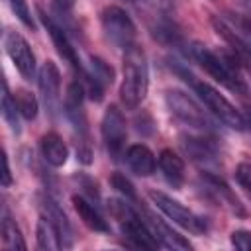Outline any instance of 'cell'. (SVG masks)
Masks as SVG:
<instances>
[{"mask_svg":"<svg viewBox=\"0 0 251 251\" xmlns=\"http://www.w3.org/2000/svg\"><path fill=\"white\" fill-rule=\"evenodd\" d=\"M102 139L108 155L118 161L126 153V141H127V126L122 110L118 106H108L102 116Z\"/></svg>","mask_w":251,"mask_h":251,"instance_id":"cell-9","label":"cell"},{"mask_svg":"<svg viewBox=\"0 0 251 251\" xmlns=\"http://www.w3.org/2000/svg\"><path fill=\"white\" fill-rule=\"evenodd\" d=\"M237 4L241 6V10H243V14L251 20V0H237Z\"/></svg>","mask_w":251,"mask_h":251,"instance_id":"cell-32","label":"cell"},{"mask_svg":"<svg viewBox=\"0 0 251 251\" xmlns=\"http://www.w3.org/2000/svg\"><path fill=\"white\" fill-rule=\"evenodd\" d=\"M165 104L173 118L186 126L190 131L198 133H216V126L212 118L204 112V108L186 92L182 90H167L165 94Z\"/></svg>","mask_w":251,"mask_h":251,"instance_id":"cell-6","label":"cell"},{"mask_svg":"<svg viewBox=\"0 0 251 251\" xmlns=\"http://www.w3.org/2000/svg\"><path fill=\"white\" fill-rule=\"evenodd\" d=\"M188 55L194 59L216 82L226 86L227 90L245 96L249 92L245 78L241 76V63L233 53H220L214 51L202 43H190L188 45Z\"/></svg>","mask_w":251,"mask_h":251,"instance_id":"cell-1","label":"cell"},{"mask_svg":"<svg viewBox=\"0 0 251 251\" xmlns=\"http://www.w3.org/2000/svg\"><path fill=\"white\" fill-rule=\"evenodd\" d=\"M2 161H4V180H2V184H4V188H8L12 184V173H10V163H8L6 153H2Z\"/></svg>","mask_w":251,"mask_h":251,"instance_id":"cell-30","label":"cell"},{"mask_svg":"<svg viewBox=\"0 0 251 251\" xmlns=\"http://www.w3.org/2000/svg\"><path fill=\"white\" fill-rule=\"evenodd\" d=\"M157 165L163 173V178L167 180L169 186H173L175 190H178L184 184L186 178V169H184V161L180 155H176L173 149H163L159 153Z\"/></svg>","mask_w":251,"mask_h":251,"instance_id":"cell-18","label":"cell"},{"mask_svg":"<svg viewBox=\"0 0 251 251\" xmlns=\"http://www.w3.org/2000/svg\"><path fill=\"white\" fill-rule=\"evenodd\" d=\"M73 206H75L78 218L82 220V224L88 229L98 231V233H108L110 231V226H108L106 218L102 216V212L98 210L96 202H92L90 198H84V196H73Z\"/></svg>","mask_w":251,"mask_h":251,"instance_id":"cell-19","label":"cell"},{"mask_svg":"<svg viewBox=\"0 0 251 251\" xmlns=\"http://www.w3.org/2000/svg\"><path fill=\"white\" fill-rule=\"evenodd\" d=\"M180 147L190 161L202 167L218 165V143L214 139V133H198V131L182 133Z\"/></svg>","mask_w":251,"mask_h":251,"instance_id":"cell-12","label":"cell"},{"mask_svg":"<svg viewBox=\"0 0 251 251\" xmlns=\"http://www.w3.org/2000/svg\"><path fill=\"white\" fill-rule=\"evenodd\" d=\"M231 245L239 251H251V231L237 229L231 233Z\"/></svg>","mask_w":251,"mask_h":251,"instance_id":"cell-28","label":"cell"},{"mask_svg":"<svg viewBox=\"0 0 251 251\" xmlns=\"http://www.w3.org/2000/svg\"><path fill=\"white\" fill-rule=\"evenodd\" d=\"M37 84L49 116L55 118L61 106V73L53 61H45L41 65L37 73Z\"/></svg>","mask_w":251,"mask_h":251,"instance_id":"cell-14","label":"cell"},{"mask_svg":"<svg viewBox=\"0 0 251 251\" xmlns=\"http://www.w3.org/2000/svg\"><path fill=\"white\" fill-rule=\"evenodd\" d=\"M14 100H16V106L22 114L24 120H35L37 118V110H39V102L35 98L33 92L25 90V88H16L14 92Z\"/></svg>","mask_w":251,"mask_h":251,"instance_id":"cell-24","label":"cell"},{"mask_svg":"<svg viewBox=\"0 0 251 251\" xmlns=\"http://www.w3.org/2000/svg\"><path fill=\"white\" fill-rule=\"evenodd\" d=\"M4 49H6V55L10 57V61L14 63V67L18 69V73L25 80H33L35 73H37V65H35V55H33L27 39L18 31L8 29L4 33Z\"/></svg>","mask_w":251,"mask_h":251,"instance_id":"cell-10","label":"cell"},{"mask_svg":"<svg viewBox=\"0 0 251 251\" xmlns=\"http://www.w3.org/2000/svg\"><path fill=\"white\" fill-rule=\"evenodd\" d=\"M139 214L145 220V224L149 226L151 233L155 235L159 247H167V249H190L192 245L188 243V239H184L178 231L173 229V226H169L161 216H157L155 212H151L145 206H139Z\"/></svg>","mask_w":251,"mask_h":251,"instance_id":"cell-15","label":"cell"},{"mask_svg":"<svg viewBox=\"0 0 251 251\" xmlns=\"http://www.w3.org/2000/svg\"><path fill=\"white\" fill-rule=\"evenodd\" d=\"M200 188L222 208H226L227 212L235 214V216H245V208L241 204V200L235 196V192L226 184V180L210 171L200 175Z\"/></svg>","mask_w":251,"mask_h":251,"instance_id":"cell-13","label":"cell"},{"mask_svg":"<svg viewBox=\"0 0 251 251\" xmlns=\"http://www.w3.org/2000/svg\"><path fill=\"white\" fill-rule=\"evenodd\" d=\"M216 33L231 47V53L239 63L251 69V20L245 14L226 12L212 18Z\"/></svg>","mask_w":251,"mask_h":251,"instance_id":"cell-5","label":"cell"},{"mask_svg":"<svg viewBox=\"0 0 251 251\" xmlns=\"http://www.w3.org/2000/svg\"><path fill=\"white\" fill-rule=\"evenodd\" d=\"M175 71L178 73V76L184 78L186 84H190V88L194 90V94L198 96V100L206 106V110H208L218 122H222L224 126H227L229 129H235V131H243V129L247 127V120L243 118V114H241L218 88H214V86H212L210 82H206V80L196 78L192 73H188V71L182 69V67H176Z\"/></svg>","mask_w":251,"mask_h":251,"instance_id":"cell-3","label":"cell"},{"mask_svg":"<svg viewBox=\"0 0 251 251\" xmlns=\"http://www.w3.org/2000/svg\"><path fill=\"white\" fill-rule=\"evenodd\" d=\"M84 96L86 90L82 82L76 78L67 86L65 92V116L69 118L75 137H76V157L82 165L92 163V145H90V135H88V120H86V110H84Z\"/></svg>","mask_w":251,"mask_h":251,"instance_id":"cell-4","label":"cell"},{"mask_svg":"<svg viewBox=\"0 0 251 251\" xmlns=\"http://www.w3.org/2000/svg\"><path fill=\"white\" fill-rule=\"evenodd\" d=\"M55 4H57V8L61 12H67V10H71L75 6V0H55Z\"/></svg>","mask_w":251,"mask_h":251,"instance_id":"cell-31","label":"cell"},{"mask_svg":"<svg viewBox=\"0 0 251 251\" xmlns=\"http://www.w3.org/2000/svg\"><path fill=\"white\" fill-rule=\"evenodd\" d=\"M249 126H251V120H249Z\"/></svg>","mask_w":251,"mask_h":251,"instance_id":"cell-33","label":"cell"},{"mask_svg":"<svg viewBox=\"0 0 251 251\" xmlns=\"http://www.w3.org/2000/svg\"><path fill=\"white\" fill-rule=\"evenodd\" d=\"M2 116L6 120V124L10 126V129L14 133H20L22 127H20V110L16 106V100H14V94H10L8 90V82L4 80V86H2Z\"/></svg>","mask_w":251,"mask_h":251,"instance_id":"cell-23","label":"cell"},{"mask_svg":"<svg viewBox=\"0 0 251 251\" xmlns=\"http://www.w3.org/2000/svg\"><path fill=\"white\" fill-rule=\"evenodd\" d=\"M8 4H10V8H12V12L16 14V18H18L25 27L35 29V20H33L31 10H29V6H27L25 0H8Z\"/></svg>","mask_w":251,"mask_h":251,"instance_id":"cell-26","label":"cell"},{"mask_svg":"<svg viewBox=\"0 0 251 251\" xmlns=\"http://www.w3.org/2000/svg\"><path fill=\"white\" fill-rule=\"evenodd\" d=\"M2 243H4V247L14 249V251H24L25 249V241L22 237V231L6 210L2 214Z\"/></svg>","mask_w":251,"mask_h":251,"instance_id":"cell-22","label":"cell"},{"mask_svg":"<svg viewBox=\"0 0 251 251\" xmlns=\"http://www.w3.org/2000/svg\"><path fill=\"white\" fill-rule=\"evenodd\" d=\"M39 18H41V22H43V25H45V29H47V33H49V37H51V41H53L57 53L75 69L76 75H82L84 67L80 65V59H78V55H76V49L73 47V43H71L69 35L65 33V29H63L51 16H47V14L41 12V10H39Z\"/></svg>","mask_w":251,"mask_h":251,"instance_id":"cell-16","label":"cell"},{"mask_svg":"<svg viewBox=\"0 0 251 251\" xmlns=\"http://www.w3.org/2000/svg\"><path fill=\"white\" fill-rule=\"evenodd\" d=\"M35 233H37V247H39V249L57 251V249L65 247L59 226H57L55 220H53L51 216H47L45 212H43V214L39 216V220H37Z\"/></svg>","mask_w":251,"mask_h":251,"instance_id":"cell-21","label":"cell"},{"mask_svg":"<svg viewBox=\"0 0 251 251\" xmlns=\"http://www.w3.org/2000/svg\"><path fill=\"white\" fill-rule=\"evenodd\" d=\"M114 78H116L114 69H112L104 59H100V57H90V63H88V67L82 71V75H80L78 80L82 82V86H84L88 98L94 100V102H100V100L104 98L106 88L114 84Z\"/></svg>","mask_w":251,"mask_h":251,"instance_id":"cell-11","label":"cell"},{"mask_svg":"<svg viewBox=\"0 0 251 251\" xmlns=\"http://www.w3.org/2000/svg\"><path fill=\"white\" fill-rule=\"evenodd\" d=\"M39 151H41V157L45 159V163H49L51 167H63L69 159V147L63 141V137L55 131H47L45 135H41Z\"/></svg>","mask_w":251,"mask_h":251,"instance_id":"cell-20","label":"cell"},{"mask_svg":"<svg viewBox=\"0 0 251 251\" xmlns=\"http://www.w3.org/2000/svg\"><path fill=\"white\" fill-rule=\"evenodd\" d=\"M139 2H143L147 8H151L153 12H157V14H171V10H173V6H171V0H139Z\"/></svg>","mask_w":251,"mask_h":251,"instance_id":"cell-29","label":"cell"},{"mask_svg":"<svg viewBox=\"0 0 251 251\" xmlns=\"http://www.w3.org/2000/svg\"><path fill=\"white\" fill-rule=\"evenodd\" d=\"M110 184H112V188H114L124 200H127V202H131V204H137V202H139V200H137V192H135L133 184L129 182V178H126V175L114 173V175L110 176Z\"/></svg>","mask_w":251,"mask_h":251,"instance_id":"cell-25","label":"cell"},{"mask_svg":"<svg viewBox=\"0 0 251 251\" xmlns=\"http://www.w3.org/2000/svg\"><path fill=\"white\" fill-rule=\"evenodd\" d=\"M124 157H126V163H127L129 171L135 173L137 176H151L157 169V159H155L153 151L143 143L129 145L126 149Z\"/></svg>","mask_w":251,"mask_h":251,"instance_id":"cell-17","label":"cell"},{"mask_svg":"<svg viewBox=\"0 0 251 251\" xmlns=\"http://www.w3.org/2000/svg\"><path fill=\"white\" fill-rule=\"evenodd\" d=\"M100 24H102V31H104L106 39L116 49L126 51L131 45H135L137 27H135L133 20L129 18V14L126 10H122L120 6H106L100 12Z\"/></svg>","mask_w":251,"mask_h":251,"instance_id":"cell-7","label":"cell"},{"mask_svg":"<svg viewBox=\"0 0 251 251\" xmlns=\"http://www.w3.org/2000/svg\"><path fill=\"white\" fill-rule=\"evenodd\" d=\"M149 90V65L145 51L135 43L124 51V76L120 84V100L124 108L135 110L141 106Z\"/></svg>","mask_w":251,"mask_h":251,"instance_id":"cell-2","label":"cell"},{"mask_svg":"<svg viewBox=\"0 0 251 251\" xmlns=\"http://www.w3.org/2000/svg\"><path fill=\"white\" fill-rule=\"evenodd\" d=\"M235 180L239 182V186L251 194V163H239L235 169Z\"/></svg>","mask_w":251,"mask_h":251,"instance_id":"cell-27","label":"cell"},{"mask_svg":"<svg viewBox=\"0 0 251 251\" xmlns=\"http://www.w3.org/2000/svg\"><path fill=\"white\" fill-rule=\"evenodd\" d=\"M149 198L169 220H173V224L180 226L182 229L196 233V235H200L208 229V224L202 216H198L196 212H192L190 208H186L184 204L175 200L173 196H169L161 190H149Z\"/></svg>","mask_w":251,"mask_h":251,"instance_id":"cell-8","label":"cell"}]
</instances>
